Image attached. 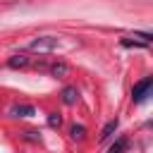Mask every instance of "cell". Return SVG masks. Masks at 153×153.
Wrapping results in <instances>:
<instances>
[{"mask_svg": "<svg viewBox=\"0 0 153 153\" xmlns=\"http://www.w3.org/2000/svg\"><path fill=\"white\" fill-rule=\"evenodd\" d=\"M151 86H153V79H143V81H139V84L134 86V91H131V98H134L136 103H141L146 96H151Z\"/></svg>", "mask_w": 153, "mask_h": 153, "instance_id": "2", "label": "cell"}, {"mask_svg": "<svg viewBox=\"0 0 153 153\" xmlns=\"http://www.w3.org/2000/svg\"><path fill=\"white\" fill-rule=\"evenodd\" d=\"M24 136H26L29 141H41V134H38V131H33V129H29V131H24Z\"/></svg>", "mask_w": 153, "mask_h": 153, "instance_id": "11", "label": "cell"}, {"mask_svg": "<svg viewBox=\"0 0 153 153\" xmlns=\"http://www.w3.org/2000/svg\"><path fill=\"white\" fill-rule=\"evenodd\" d=\"M151 96H153V86H151Z\"/></svg>", "mask_w": 153, "mask_h": 153, "instance_id": "12", "label": "cell"}, {"mask_svg": "<svg viewBox=\"0 0 153 153\" xmlns=\"http://www.w3.org/2000/svg\"><path fill=\"white\" fill-rule=\"evenodd\" d=\"M50 74H53L55 79H65V76L69 74V65H65V62H55V65H50Z\"/></svg>", "mask_w": 153, "mask_h": 153, "instance_id": "5", "label": "cell"}, {"mask_svg": "<svg viewBox=\"0 0 153 153\" xmlns=\"http://www.w3.org/2000/svg\"><path fill=\"white\" fill-rule=\"evenodd\" d=\"M127 146H129V141L122 136V139H117V141L110 146V151H108V153H124V151H127Z\"/></svg>", "mask_w": 153, "mask_h": 153, "instance_id": "8", "label": "cell"}, {"mask_svg": "<svg viewBox=\"0 0 153 153\" xmlns=\"http://www.w3.org/2000/svg\"><path fill=\"white\" fill-rule=\"evenodd\" d=\"M115 129H117V120H112V122H108V124L103 127V131H100V139H108V136H110V134H112Z\"/></svg>", "mask_w": 153, "mask_h": 153, "instance_id": "9", "label": "cell"}, {"mask_svg": "<svg viewBox=\"0 0 153 153\" xmlns=\"http://www.w3.org/2000/svg\"><path fill=\"white\" fill-rule=\"evenodd\" d=\"M69 136H72V141H84V139H86V129H84L81 124H74L72 131H69Z\"/></svg>", "mask_w": 153, "mask_h": 153, "instance_id": "7", "label": "cell"}, {"mask_svg": "<svg viewBox=\"0 0 153 153\" xmlns=\"http://www.w3.org/2000/svg\"><path fill=\"white\" fill-rule=\"evenodd\" d=\"M76 100H79V91H76L74 86L62 88V103H65V105H74Z\"/></svg>", "mask_w": 153, "mask_h": 153, "instance_id": "4", "label": "cell"}, {"mask_svg": "<svg viewBox=\"0 0 153 153\" xmlns=\"http://www.w3.org/2000/svg\"><path fill=\"white\" fill-rule=\"evenodd\" d=\"M55 48H57V38H53V36H41L29 43V50H33V53H50Z\"/></svg>", "mask_w": 153, "mask_h": 153, "instance_id": "1", "label": "cell"}, {"mask_svg": "<svg viewBox=\"0 0 153 153\" xmlns=\"http://www.w3.org/2000/svg\"><path fill=\"white\" fill-rule=\"evenodd\" d=\"M10 112H12L14 117H31V115H36V110H33L31 105H14Z\"/></svg>", "mask_w": 153, "mask_h": 153, "instance_id": "6", "label": "cell"}, {"mask_svg": "<svg viewBox=\"0 0 153 153\" xmlns=\"http://www.w3.org/2000/svg\"><path fill=\"white\" fill-rule=\"evenodd\" d=\"M48 124H50V127H60V124H62V117H60L57 112H53V115L48 117Z\"/></svg>", "mask_w": 153, "mask_h": 153, "instance_id": "10", "label": "cell"}, {"mask_svg": "<svg viewBox=\"0 0 153 153\" xmlns=\"http://www.w3.org/2000/svg\"><path fill=\"white\" fill-rule=\"evenodd\" d=\"M31 65V60L26 57V55H12L10 60H7V67H12V69H24V67H29Z\"/></svg>", "mask_w": 153, "mask_h": 153, "instance_id": "3", "label": "cell"}]
</instances>
